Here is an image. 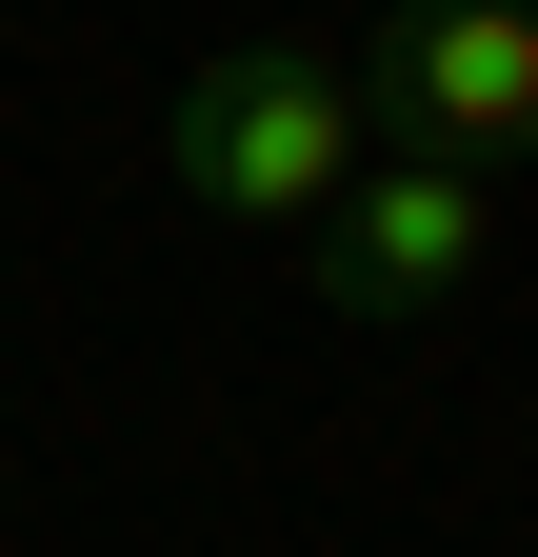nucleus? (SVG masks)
<instances>
[{
  "label": "nucleus",
  "mask_w": 538,
  "mask_h": 557,
  "mask_svg": "<svg viewBox=\"0 0 538 557\" xmlns=\"http://www.w3.org/2000/svg\"><path fill=\"white\" fill-rule=\"evenodd\" d=\"M160 160H180V199L199 220H319V199H340L379 139H359V81L319 40H240V60H199L180 81V120H160Z\"/></svg>",
  "instance_id": "obj_1"
},
{
  "label": "nucleus",
  "mask_w": 538,
  "mask_h": 557,
  "mask_svg": "<svg viewBox=\"0 0 538 557\" xmlns=\"http://www.w3.org/2000/svg\"><path fill=\"white\" fill-rule=\"evenodd\" d=\"M359 139H419V160H538V0H379V40L340 60Z\"/></svg>",
  "instance_id": "obj_2"
},
{
  "label": "nucleus",
  "mask_w": 538,
  "mask_h": 557,
  "mask_svg": "<svg viewBox=\"0 0 538 557\" xmlns=\"http://www.w3.org/2000/svg\"><path fill=\"white\" fill-rule=\"evenodd\" d=\"M479 259H499V180L479 160H419V139H379V160L299 220V278L340 319H458Z\"/></svg>",
  "instance_id": "obj_3"
}]
</instances>
